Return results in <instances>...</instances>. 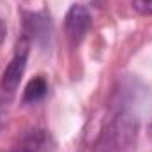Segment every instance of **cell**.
I'll use <instances>...</instances> for the list:
<instances>
[{"mask_svg": "<svg viewBox=\"0 0 152 152\" xmlns=\"http://www.w3.org/2000/svg\"><path fill=\"white\" fill-rule=\"evenodd\" d=\"M18 152H23V151H18Z\"/></svg>", "mask_w": 152, "mask_h": 152, "instance_id": "cell-7", "label": "cell"}, {"mask_svg": "<svg viewBox=\"0 0 152 152\" xmlns=\"http://www.w3.org/2000/svg\"><path fill=\"white\" fill-rule=\"evenodd\" d=\"M133 9L140 14L152 16V0H133Z\"/></svg>", "mask_w": 152, "mask_h": 152, "instance_id": "cell-5", "label": "cell"}, {"mask_svg": "<svg viewBox=\"0 0 152 152\" xmlns=\"http://www.w3.org/2000/svg\"><path fill=\"white\" fill-rule=\"evenodd\" d=\"M138 134V120L129 112H117L103 129L96 152H129Z\"/></svg>", "mask_w": 152, "mask_h": 152, "instance_id": "cell-1", "label": "cell"}, {"mask_svg": "<svg viewBox=\"0 0 152 152\" xmlns=\"http://www.w3.org/2000/svg\"><path fill=\"white\" fill-rule=\"evenodd\" d=\"M27 58H28V41L21 39L16 46V51L11 58V62L7 64V67L4 69L2 78H0V88L7 94L16 92V88L20 87V81L23 78L25 67H27Z\"/></svg>", "mask_w": 152, "mask_h": 152, "instance_id": "cell-2", "label": "cell"}, {"mask_svg": "<svg viewBox=\"0 0 152 152\" xmlns=\"http://www.w3.org/2000/svg\"><path fill=\"white\" fill-rule=\"evenodd\" d=\"M90 27H92V16H90L87 7L73 5L67 11V14H66V34L71 39V42L78 44L85 37V34L88 32Z\"/></svg>", "mask_w": 152, "mask_h": 152, "instance_id": "cell-3", "label": "cell"}, {"mask_svg": "<svg viewBox=\"0 0 152 152\" xmlns=\"http://www.w3.org/2000/svg\"><path fill=\"white\" fill-rule=\"evenodd\" d=\"M48 92V83L42 76H37L34 80L28 81L27 88H25V94H23V99L25 103H37L41 101Z\"/></svg>", "mask_w": 152, "mask_h": 152, "instance_id": "cell-4", "label": "cell"}, {"mask_svg": "<svg viewBox=\"0 0 152 152\" xmlns=\"http://www.w3.org/2000/svg\"><path fill=\"white\" fill-rule=\"evenodd\" d=\"M5 34H7V27H5V23L0 20V44L4 42V39H5Z\"/></svg>", "mask_w": 152, "mask_h": 152, "instance_id": "cell-6", "label": "cell"}]
</instances>
